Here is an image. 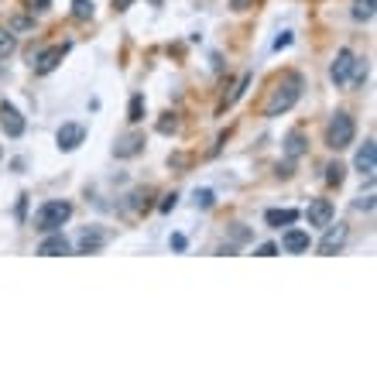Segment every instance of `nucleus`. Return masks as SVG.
Here are the masks:
<instances>
[{
  "mask_svg": "<svg viewBox=\"0 0 377 377\" xmlns=\"http://www.w3.org/2000/svg\"><path fill=\"white\" fill-rule=\"evenodd\" d=\"M343 179H347V165L333 162L326 168V182H329V186H343Z\"/></svg>",
  "mask_w": 377,
  "mask_h": 377,
  "instance_id": "20",
  "label": "nucleus"
},
{
  "mask_svg": "<svg viewBox=\"0 0 377 377\" xmlns=\"http://www.w3.org/2000/svg\"><path fill=\"white\" fill-rule=\"evenodd\" d=\"M353 62H357V55L350 49H340L336 58H333V65H329V79L336 82V86H347L350 82V72H353Z\"/></svg>",
  "mask_w": 377,
  "mask_h": 377,
  "instance_id": "5",
  "label": "nucleus"
},
{
  "mask_svg": "<svg viewBox=\"0 0 377 377\" xmlns=\"http://www.w3.org/2000/svg\"><path fill=\"white\" fill-rule=\"evenodd\" d=\"M65 52H69V45H52V49H45L41 55H31V69H34L38 76H49V72H55V69L62 65Z\"/></svg>",
  "mask_w": 377,
  "mask_h": 377,
  "instance_id": "4",
  "label": "nucleus"
},
{
  "mask_svg": "<svg viewBox=\"0 0 377 377\" xmlns=\"http://www.w3.org/2000/svg\"><path fill=\"white\" fill-rule=\"evenodd\" d=\"M196 206H203V210H210V206H213V192H210V188H203V192H196Z\"/></svg>",
  "mask_w": 377,
  "mask_h": 377,
  "instance_id": "24",
  "label": "nucleus"
},
{
  "mask_svg": "<svg viewBox=\"0 0 377 377\" xmlns=\"http://www.w3.org/2000/svg\"><path fill=\"white\" fill-rule=\"evenodd\" d=\"M377 0H353V21H371Z\"/></svg>",
  "mask_w": 377,
  "mask_h": 377,
  "instance_id": "17",
  "label": "nucleus"
},
{
  "mask_svg": "<svg viewBox=\"0 0 377 377\" xmlns=\"http://www.w3.org/2000/svg\"><path fill=\"white\" fill-rule=\"evenodd\" d=\"M257 254H261V257H271V254H278V247H274V243H261Z\"/></svg>",
  "mask_w": 377,
  "mask_h": 377,
  "instance_id": "29",
  "label": "nucleus"
},
{
  "mask_svg": "<svg viewBox=\"0 0 377 377\" xmlns=\"http://www.w3.org/2000/svg\"><path fill=\"white\" fill-rule=\"evenodd\" d=\"M357 210H374V196H367V199H357Z\"/></svg>",
  "mask_w": 377,
  "mask_h": 377,
  "instance_id": "30",
  "label": "nucleus"
},
{
  "mask_svg": "<svg viewBox=\"0 0 377 377\" xmlns=\"http://www.w3.org/2000/svg\"><path fill=\"white\" fill-rule=\"evenodd\" d=\"M357 172L360 175H367V179H374V172H377V144H374V137H367L364 141V148L357 151Z\"/></svg>",
  "mask_w": 377,
  "mask_h": 377,
  "instance_id": "9",
  "label": "nucleus"
},
{
  "mask_svg": "<svg viewBox=\"0 0 377 377\" xmlns=\"http://www.w3.org/2000/svg\"><path fill=\"white\" fill-rule=\"evenodd\" d=\"M131 4H134V0H113V7H117V11H127Z\"/></svg>",
  "mask_w": 377,
  "mask_h": 377,
  "instance_id": "31",
  "label": "nucleus"
},
{
  "mask_svg": "<svg viewBox=\"0 0 377 377\" xmlns=\"http://www.w3.org/2000/svg\"><path fill=\"white\" fill-rule=\"evenodd\" d=\"M93 14H96L93 0H72V18H76V21H89Z\"/></svg>",
  "mask_w": 377,
  "mask_h": 377,
  "instance_id": "19",
  "label": "nucleus"
},
{
  "mask_svg": "<svg viewBox=\"0 0 377 377\" xmlns=\"http://www.w3.org/2000/svg\"><path fill=\"white\" fill-rule=\"evenodd\" d=\"M302 86H305V79H302V72H285L281 79L274 82V89H271L268 103H264V117H281V113H288V110L298 103V96H302Z\"/></svg>",
  "mask_w": 377,
  "mask_h": 377,
  "instance_id": "1",
  "label": "nucleus"
},
{
  "mask_svg": "<svg viewBox=\"0 0 377 377\" xmlns=\"http://www.w3.org/2000/svg\"><path fill=\"white\" fill-rule=\"evenodd\" d=\"M127 120L131 124H141L144 120V96L137 93V96H131V107H127Z\"/></svg>",
  "mask_w": 377,
  "mask_h": 377,
  "instance_id": "21",
  "label": "nucleus"
},
{
  "mask_svg": "<svg viewBox=\"0 0 377 377\" xmlns=\"http://www.w3.org/2000/svg\"><path fill=\"white\" fill-rule=\"evenodd\" d=\"M309 230H298V226H288L285 230V237H281V247H285V254H305L309 250Z\"/></svg>",
  "mask_w": 377,
  "mask_h": 377,
  "instance_id": "12",
  "label": "nucleus"
},
{
  "mask_svg": "<svg viewBox=\"0 0 377 377\" xmlns=\"http://www.w3.org/2000/svg\"><path fill=\"white\" fill-rule=\"evenodd\" d=\"M49 7H52V0H27V11H31V14H34V11L41 14V11H49Z\"/></svg>",
  "mask_w": 377,
  "mask_h": 377,
  "instance_id": "25",
  "label": "nucleus"
},
{
  "mask_svg": "<svg viewBox=\"0 0 377 377\" xmlns=\"http://www.w3.org/2000/svg\"><path fill=\"white\" fill-rule=\"evenodd\" d=\"M175 199H179L175 192H168V196H165L162 199V213H172V210H175Z\"/></svg>",
  "mask_w": 377,
  "mask_h": 377,
  "instance_id": "27",
  "label": "nucleus"
},
{
  "mask_svg": "<svg viewBox=\"0 0 377 377\" xmlns=\"http://www.w3.org/2000/svg\"><path fill=\"white\" fill-rule=\"evenodd\" d=\"M347 237H350V230L343 226V223H326V237H323V243H319V254H340L343 250V243H347Z\"/></svg>",
  "mask_w": 377,
  "mask_h": 377,
  "instance_id": "7",
  "label": "nucleus"
},
{
  "mask_svg": "<svg viewBox=\"0 0 377 377\" xmlns=\"http://www.w3.org/2000/svg\"><path fill=\"white\" fill-rule=\"evenodd\" d=\"M285 45H292V31H281V34L274 38V49H278V52H281Z\"/></svg>",
  "mask_w": 377,
  "mask_h": 377,
  "instance_id": "26",
  "label": "nucleus"
},
{
  "mask_svg": "<svg viewBox=\"0 0 377 377\" xmlns=\"http://www.w3.org/2000/svg\"><path fill=\"white\" fill-rule=\"evenodd\" d=\"M285 155H288V162H298V158L305 155V134H302V131H288V137H285Z\"/></svg>",
  "mask_w": 377,
  "mask_h": 377,
  "instance_id": "15",
  "label": "nucleus"
},
{
  "mask_svg": "<svg viewBox=\"0 0 377 377\" xmlns=\"http://www.w3.org/2000/svg\"><path fill=\"white\" fill-rule=\"evenodd\" d=\"M179 131V113H165L158 120V134H175Z\"/></svg>",
  "mask_w": 377,
  "mask_h": 377,
  "instance_id": "22",
  "label": "nucleus"
},
{
  "mask_svg": "<svg viewBox=\"0 0 377 377\" xmlns=\"http://www.w3.org/2000/svg\"><path fill=\"white\" fill-rule=\"evenodd\" d=\"M353 137H357V124H353V117L347 110H336L333 113V120H329V127H326V148H333V151H343V148H350Z\"/></svg>",
  "mask_w": 377,
  "mask_h": 377,
  "instance_id": "3",
  "label": "nucleus"
},
{
  "mask_svg": "<svg viewBox=\"0 0 377 377\" xmlns=\"http://www.w3.org/2000/svg\"><path fill=\"white\" fill-rule=\"evenodd\" d=\"M141 151H144V134H141V131H131V134H124L113 144V155H117V158H134Z\"/></svg>",
  "mask_w": 377,
  "mask_h": 377,
  "instance_id": "10",
  "label": "nucleus"
},
{
  "mask_svg": "<svg viewBox=\"0 0 377 377\" xmlns=\"http://www.w3.org/2000/svg\"><path fill=\"white\" fill-rule=\"evenodd\" d=\"M0 127H4V134L7 137H21L25 134V117H21V110L14 107V103H0Z\"/></svg>",
  "mask_w": 377,
  "mask_h": 377,
  "instance_id": "6",
  "label": "nucleus"
},
{
  "mask_svg": "<svg viewBox=\"0 0 377 377\" xmlns=\"http://www.w3.org/2000/svg\"><path fill=\"white\" fill-rule=\"evenodd\" d=\"M234 7H237V11H243V7H247V0H234Z\"/></svg>",
  "mask_w": 377,
  "mask_h": 377,
  "instance_id": "32",
  "label": "nucleus"
},
{
  "mask_svg": "<svg viewBox=\"0 0 377 377\" xmlns=\"http://www.w3.org/2000/svg\"><path fill=\"white\" fill-rule=\"evenodd\" d=\"M103 243H107V234H103V230H82V237H79L82 254H96Z\"/></svg>",
  "mask_w": 377,
  "mask_h": 377,
  "instance_id": "14",
  "label": "nucleus"
},
{
  "mask_svg": "<svg viewBox=\"0 0 377 377\" xmlns=\"http://www.w3.org/2000/svg\"><path fill=\"white\" fill-rule=\"evenodd\" d=\"M186 247H188V241L182 234H172V250H186Z\"/></svg>",
  "mask_w": 377,
  "mask_h": 377,
  "instance_id": "28",
  "label": "nucleus"
},
{
  "mask_svg": "<svg viewBox=\"0 0 377 377\" xmlns=\"http://www.w3.org/2000/svg\"><path fill=\"white\" fill-rule=\"evenodd\" d=\"M14 49H18V34L11 27H0V58L14 55Z\"/></svg>",
  "mask_w": 377,
  "mask_h": 377,
  "instance_id": "18",
  "label": "nucleus"
},
{
  "mask_svg": "<svg viewBox=\"0 0 377 377\" xmlns=\"http://www.w3.org/2000/svg\"><path fill=\"white\" fill-rule=\"evenodd\" d=\"M7 27H11L14 34H18V31H31V27H34V18H14Z\"/></svg>",
  "mask_w": 377,
  "mask_h": 377,
  "instance_id": "23",
  "label": "nucleus"
},
{
  "mask_svg": "<svg viewBox=\"0 0 377 377\" xmlns=\"http://www.w3.org/2000/svg\"><path fill=\"white\" fill-rule=\"evenodd\" d=\"M264 219H268V226L281 230V226H292V223H295L298 210H268V213H264Z\"/></svg>",
  "mask_w": 377,
  "mask_h": 377,
  "instance_id": "16",
  "label": "nucleus"
},
{
  "mask_svg": "<svg viewBox=\"0 0 377 377\" xmlns=\"http://www.w3.org/2000/svg\"><path fill=\"white\" fill-rule=\"evenodd\" d=\"M55 141H58V151H76L82 141H86V127H82V124H62Z\"/></svg>",
  "mask_w": 377,
  "mask_h": 377,
  "instance_id": "8",
  "label": "nucleus"
},
{
  "mask_svg": "<svg viewBox=\"0 0 377 377\" xmlns=\"http://www.w3.org/2000/svg\"><path fill=\"white\" fill-rule=\"evenodd\" d=\"M333 203L329 199H312L309 203V210H305V216H309V226H326V223H333Z\"/></svg>",
  "mask_w": 377,
  "mask_h": 377,
  "instance_id": "11",
  "label": "nucleus"
},
{
  "mask_svg": "<svg viewBox=\"0 0 377 377\" xmlns=\"http://www.w3.org/2000/svg\"><path fill=\"white\" fill-rule=\"evenodd\" d=\"M72 216V203L65 199H49L34 210V230L38 234H52V230H62V223H69Z\"/></svg>",
  "mask_w": 377,
  "mask_h": 377,
  "instance_id": "2",
  "label": "nucleus"
},
{
  "mask_svg": "<svg viewBox=\"0 0 377 377\" xmlns=\"http://www.w3.org/2000/svg\"><path fill=\"white\" fill-rule=\"evenodd\" d=\"M38 254H41V257H58V254H69V241L62 237V230H52V234L41 241Z\"/></svg>",
  "mask_w": 377,
  "mask_h": 377,
  "instance_id": "13",
  "label": "nucleus"
}]
</instances>
